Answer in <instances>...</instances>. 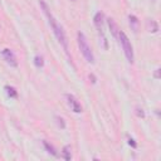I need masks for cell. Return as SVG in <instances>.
Here are the masks:
<instances>
[{
    "label": "cell",
    "mask_w": 161,
    "mask_h": 161,
    "mask_svg": "<svg viewBox=\"0 0 161 161\" xmlns=\"http://www.w3.org/2000/svg\"><path fill=\"white\" fill-rule=\"evenodd\" d=\"M146 28H147V30L150 33H156L159 30V25L153 19H149L147 22H146Z\"/></svg>",
    "instance_id": "ba28073f"
},
{
    "label": "cell",
    "mask_w": 161,
    "mask_h": 161,
    "mask_svg": "<svg viewBox=\"0 0 161 161\" xmlns=\"http://www.w3.org/2000/svg\"><path fill=\"white\" fill-rule=\"evenodd\" d=\"M57 121H58V125L60 126L62 128H64V127H66V123L63 122V118H60V117H57Z\"/></svg>",
    "instance_id": "5bb4252c"
},
{
    "label": "cell",
    "mask_w": 161,
    "mask_h": 161,
    "mask_svg": "<svg viewBox=\"0 0 161 161\" xmlns=\"http://www.w3.org/2000/svg\"><path fill=\"white\" fill-rule=\"evenodd\" d=\"M67 100H68V104H69V107H71V110L73 112H76V113H81L82 106H81V103L77 101L76 97L73 94H67Z\"/></svg>",
    "instance_id": "5b68a950"
},
{
    "label": "cell",
    "mask_w": 161,
    "mask_h": 161,
    "mask_svg": "<svg viewBox=\"0 0 161 161\" xmlns=\"http://www.w3.org/2000/svg\"><path fill=\"white\" fill-rule=\"evenodd\" d=\"M5 91H6V93H8L9 97H13V98H17V97H18V92L15 91V88H14V87L5 86Z\"/></svg>",
    "instance_id": "7c38bea8"
},
{
    "label": "cell",
    "mask_w": 161,
    "mask_h": 161,
    "mask_svg": "<svg viewBox=\"0 0 161 161\" xmlns=\"http://www.w3.org/2000/svg\"><path fill=\"white\" fill-rule=\"evenodd\" d=\"M118 39H120V43L122 45V49L125 52L126 58H127V60L130 63H132V62H134V48H132V45H131L130 39L121 30H120V34H118Z\"/></svg>",
    "instance_id": "3957f363"
},
{
    "label": "cell",
    "mask_w": 161,
    "mask_h": 161,
    "mask_svg": "<svg viewBox=\"0 0 161 161\" xmlns=\"http://www.w3.org/2000/svg\"><path fill=\"white\" fill-rule=\"evenodd\" d=\"M153 2H155V0H153Z\"/></svg>",
    "instance_id": "d6986e66"
},
{
    "label": "cell",
    "mask_w": 161,
    "mask_h": 161,
    "mask_svg": "<svg viewBox=\"0 0 161 161\" xmlns=\"http://www.w3.org/2000/svg\"><path fill=\"white\" fill-rule=\"evenodd\" d=\"M34 63H36V66L38 68H42L44 64V62H43V57H40V55H36V58H34Z\"/></svg>",
    "instance_id": "4fadbf2b"
},
{
    "label": "cell",
    "mask_w": 161,
    "mask_h": 161,
    "mask_svg": "<svg viewBox=\"0 0 161 161\" xmlns=\"http://www.w3.org/2000/svg\"><path fill=\"white\" fill-rule=\"evenodd\" d=\"M128 19H130V25L132 28V30L137 32V29H138V19L135 15H130Z\"/></svg>",
    "instance_id": "9c48e42d"
},
{
    "label": "cell",
    "mask_w": 161,
    "mask_h": 161,
    "mask_svg": "<svg viewBox=\"0 0 161 161\" xmlns=\"http://www.w3.org/2000/svg\"><path fill=\"white\" fill-rule=\"evenodd\" d=\"M128 144H130V145L132 146V147H136V146H137V145H136V142H135V140H134V138H128Z\"/></svg>",
    "instance_id": "9a60e30c"
},
{
    "label": "cell",
    "mask_w": 161,
    "mask_h": 161,
    "mask_svg": "<svg viewBox=\"0 0 161 161\" xmlns=\"http://www.w3.org/2000/svg\"><path fill=\"white\" fill-rule=\"evenodd\" d=\"M43 145H44V147L47 149V151L49 152V153H52V155L55 156V157L58 156V152H57V150L54 149V146H53V145H51L49 142H47V141H43Z\"/></svg>",
    "instance_id": "30bf717a"
},
{
    "label": "cell",
    "mask_w": 161,
    "mask_h": 161,
    "mask_svg": "<svg viewBox=\"0 0 161 161\" xmlns=\"http://www.w3.org/2000/svg\"><path fill=\"white\" fill-rule=\"evenodd\" d=\"M155 78H156V79H159V78H160V68H157V69H156V72H155Z\"/></svg>",
    "instance_id": "e0dca14e"
},
{
    "label": "cell",
    "mask_w": 161,
    "mask_h": 161,
    "mask_svg": "<svg viewBox=\"0 0 161 161\" xmlns=\"http://www.w3.org/2000/svg\"><path fill=\"white\" fill-rule=\"evenodd\" d=\"M63 157H64V160H71L72 159V153H71V146H64L63 147Z\"/></svg>",
    "instance_id": "8fae6325"
},
{
    "label": "cell",
    "mask_w": 161,
    "mask_h": 161,
    "mask_svg": "<svg viewBox=\"0 0 161 161\" xmlns=\"http://www.w3.org/2000/svg\"><path fill=\"white\" fill-rule=\"evenodd\" d=\"M2 54H3L4 59L6 60V63H8L9 66H11V67H18L17 57H15V54H14L10 49H4V51L2 52Z\"/></svg>",
    "instance_id": "277c9868"
},
{
    "label": "cell",
    "mask_w": 161,
    "mask_h": 161,
    "mask_svg": "<svg viewBox=\"0 0 161 161\" xmlns=\"http://www.w3.org/2000/svg\"><path fill=\"white\" fill-rule=\"evenodd\" d=\"M77 39H78V47L83 54V57L86 58V60L88 63H94V55H93V52L91 49V47L88 45V42L85 37V34L82 32H78L77 34Z\"/></svg>",
    "instance_id": "7a4b0ae2"
},
{
    "label": "cell",
    "mask_w": 161,
    "mask_h": 161,
    "mask_svg": "<svg viewBox=\"0 0 161 161\" xmlns=\"http://www.w3.org/2000/svg\"><path fill=\"white\" fill-rule=\"evenodd\" d=\"M39 4H40L42 8H43V11H44V14L47 15L48 20H49V24H51V26H52V29H53L54 34H55V37H57V39L59 40V43L63 45V48H64V51H66V52H68V40H67L66 33H64V30H63V28L58 24L57 19H55V18L52 15V13H51L49 8H48V5L43 2V0H40Z\"/></svg>",
    "instance_id": "6da1fadb"
},
{
    "label": "cell",
    "mask_w": 161,
    "mask_h": 161,
    "mask_svg": "<svg viewBox=\"0 0 161 161\" xmlns=\"http://www.w3.org/2000/svg\"><path fill=\"white\" fill-rule=\"evenodd\" d=\"M107 23H108V26H110V30L112 33V36L115 38H118V34H120V29H118V25L116 24V22L112 18L107 19Z\"/></svg>",
    "instance_id": "8992f818"
},
{
    "label": "cell",
    "mask_w": 161,
    "mask_h": 161,
    "mask_svg": "<svg viewBox=\"0 0 161 161\" xmlns=\"http://www.w3.org/2000/svg\"><path fill=\"white\" fill-rule=\"evenodd\" d=\"M72 2H76V0H72Z\"/></svg>",
    "instance_id": "ac0fdd59"
},
{
    "label": "cell",
    "mask_w": 161,
    "mask_h": 161,
    "mask_svg": "<svg viewBox=\"0 0 161 161\" xmlns=\"http://www.w3.org/2000/svg\"><path fill=\"white\" fill-rule=\"evenodd\" d=\"M137 116H140V117H144V116H145V113H144V112H142V110L137 108Z\"/></svg>",
    "instance_id": "2e32d148"
},
{
    "label": "cell",
    "mask_w": 161,
    "mask_h": 161,
    "mask_svg": "<svg viewBox=\"0 0 161 161\" xmlns=\"http://www.w3.org/2000/svg\"><path fill=\"white\" fill-rule=\"evenodd\" d=\"M103 19H104V15H103V13L102 11H98L94 15V18H93V23H94V25H96V28L98 29L100 32L102 30V25H103Z\"/></svg>",
    "instance_id": "52a82bcc"
}]
</instances>
